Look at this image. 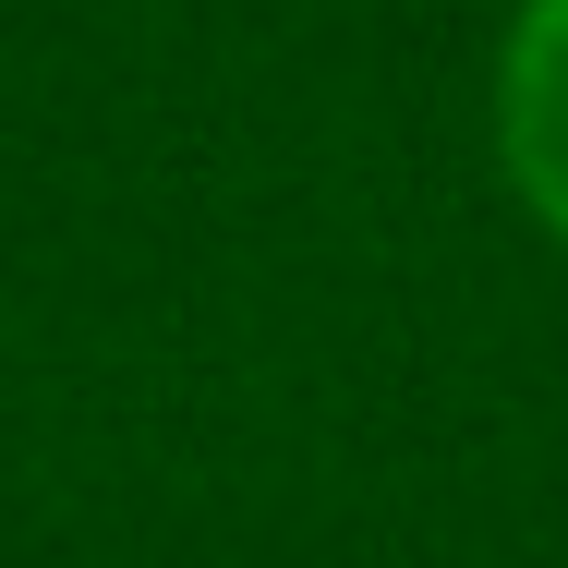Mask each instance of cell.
<instances>
[{
  "label": "cell",
  "mask_w": 568,
  "mask_h": 568,
  "mask_svg": "<svg viewBox=\"0 0 568 568\" xmlns=\"http://www.w3.org/2000/svg\"><path fill=\"white\" fill-rule=\"evenodd\" d=\"M496 145H508L520 206L568 242V0H532V12L508 24V61H496Z\"/></svg>",
  "instance_id": "obj_1"
}]
</instances>
